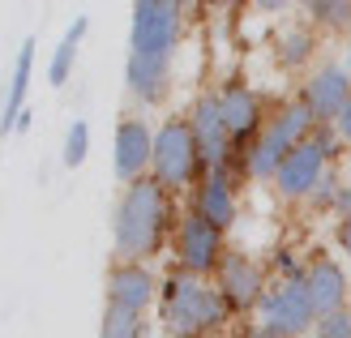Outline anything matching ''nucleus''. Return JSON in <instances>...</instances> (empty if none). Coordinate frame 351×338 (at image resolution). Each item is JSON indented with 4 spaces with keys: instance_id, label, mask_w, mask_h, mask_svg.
Instances as JSON below:
<instances>
[{
    "instance_id": "nucleus-1",
    "label": "nucleus",
    "mask_w": 351,
    "mask_h": 338,
    "mask_svg": "<svg viewBox=\"0 0 351 338\" xmlns=\"http://www.w3.org/2000/svg\"><path fill=\"white\" fill-rule=\"evenodd\" d=\"M184 5L176 0H137L129 13V60L125 86L137 103H159L167 95L171 56L180 47Z\"/></svg>"
},
{
    "instance_id": "nucleus-2",
    "label": "nucleus",
    "mask_w": 351,
    "mask_h": 338,
    "mask_svg": "<svg viewBox=\"0 0 351 338\" xmlns=\"http://www.w3.org/2000/svg\"><path fill=\"white\" fill-rule=\"evenodd\" d=\"M171 231V193L146 176L137 184H125L112 210V248L116 261H146L163 248Z\"/></svg>"
},
{
    "instance_id": "nucleus-3",
    "label": "nucleus",
    "mask_w": 351,
    "mask_h": 338,
    "mask_svg": "<svg viewBox=\"0 0 351 338\" xmlns=\"http://www.w3.org/2000/svg\"><path fill=\"white\" fill-rule=\"evenodd\" d=\"M227 304L215 282L193 274H167L159 287V322L171 338H210L227 326Z\"/></svg>"
},
{
    "instance_id": "nucleus-4",
    "label": "nucleus",
    "mask_w": 351,
    "mask_h": 338,
    "mask_svg": "<svg viewBox=\"0 0 351 338\" xmlns=\"http://www.w3.org/2000/svg\"><path fill=\"white\" fill-rule=\"evenodd\" d=\"M317 129H322V124L313 120V112L304 108L300 99H295V103H283V108L266 120V129L257 133V141L249 146L240 171L253 176V180H274V171L283 167V158H287L295 146H304V141L317 133Z\"/></svg>"
},
{
    "instance_id": "nucleus-5",
    "label": "nucleus",
    "mask_w": 351,
    "mask_h": 338,
    "mask_svg": "<svg viewBox=\"0 0 351 338\" xmlns=\"http://www.w3.org/2000/svg\"><path fill=\"white\" fill-rule=\"evenodd\" d=\"M150 176L167 193L197 189L206 167H202L197 137H193V129H189V116H171V120H163L159 129H154V163H150Z\"/></svg>"
},
{
    "instance_id": "nucleus-6",
    "label": "nucleus",
    "mask_w": 351,
    "mask_h": 338,
    "mask_svg": "<svg viewBox=\"0 0 351 338\" xmlns=\"http://www.w3.org/2000/svg\"><path fill=\"white\" fill-rule=\"evenodd\" d=\"M339 146V137L330 124H322L317 133H313L304 146H295L287 158H283V167L274 171V193L283 202H300V197H313L317 193V184L330 176V154H335Z\"/></svg>"
},
{
    "instance_id": "nucleus-7",
    "label": "nucleus",
    "mask_w": 351,
    "mask_h": 338,
    "mask_svg": "<svg viewBox=\"0 0 351 338\" xmlns=\"http://www.w3.org/2000/svg\"><path fill=\"white\" fill-rule=\"evenodd\" d=\"M171 253H176V270L193 274V278H215L219 265L227 257V244H223V231L210 227L202 215H189L176 223V236H171Z\"/></svg>"
},
{
    "instance_id": "nucleus-8",
    "label": "nucleus",
    "mask_w": 351,
    "mask_h": 338,
    "mask_svg": "<svg viewBox=\"0 0 351 338\" xmlns=\"http://www.w3.org/2000/svg\"><path fill=\"white\" fill-rule=\"evenodd\" d=\"M257 313H261V326H270V330L287 334V338H300L308 330H317V313H313L304 278H278V282H270Z\"/></svg>"
},
{
    "instance_id": "nucleus-9",
    "label": "nucleus",
    "mask_w": 351,
    "mask_h": 338,
    "mask_svg": "<svg viewBox=\"0 0 351 338\" xmlns=\"http://www.w3.org/2000/svg\"><path fill=\"white\" fill-rule=\"evenodd\" d=\"M215 287L223 295L227 313H253L261 309V295H266L270 278H266V265L249 253H236V248H227V257L215 274Z\"/></svg>"
},
{
    "instance_id": "nucleus-10",
    "label": "nucleus",
    "mask_w": 351,
    "mask_h": 338,
    "mask_svg": "<svg viewBox=\"0 0 351 338\" xmlns=\"http://www.w3.org/2000/svg\"><path fill=\"white\" fill-rule=\"evenodd\" d=\"M189 129H193V137H197L206 171H227V167H232L236 150H232V133H227V120H223V108H219V90L193 99Z\"/></svg>"
},
{
    "instance_id": "nucleus-11",
    "label": "nucleus",
    "mask_w": 351,
    "mask_h": 338,
    "mask_svg": "<svg viewBox=\"0 0 351 338\" xmlns=\"http://www.w3.org/2000/svg\"><path fill=\"white\" fill-rule=\"evenodd\" d=\"M154 163V129L142 116H125L112 133V171L120 184H137Z\"/></svg>"
},
{
    "instance_id": "nucleus-12",
    "label": "nucleus",
    "mask_w": 351,
    "mask_h": 338,
    "mask_svg": "<svg viewBox=\"0 0 351 338\" xmlns=\"http://www.w3.org/2000/svg\"><path fill=\"white\" fill-rule=\"evenodd\" d=\"M219 108H223V120H227V133H232V150L249 154V146L257 141V133L266 129V108H261V95L249 90L244 82H227L219 90Z\"/></svg>"
},
{
    "instance_id": "nucleus-13",
    "label": "nucleus",
    "mask_w": 351,
    "mask_h": 338,
    "mask_svg": "<svg viewBox=\"0 0 351 338\" xmlns=\"http://www.w3.org/2000/svg\"><path fill=\"white\" fill-rule=\"evenodd\" d=\"M159 287L163 282L154 278V270L146 261H116L108 270V282H103L108 304L125 309V313H137V317H146L150 304H159Z\"/></svg>"
},
{
    "instance_id": "nucleus-14",
    "label": "nucleus",
    "mask_w": 351,
    "mask_h": 338,
    "mask_svg": "<svg viewBox=\"0 0 351 338\" xmlns=\"http://www.w3.org/2000/svg\"><path fill=\"white\" fill-rule=\"evenodd\" d=\"M347 99H351V77L343 64H317L300 86V103L313 112L317 124H335L339 112L347 108Z\"/></svg>"
},
{
    "instance_id": "nucleus-15",
    "label": "nucleus",
    "mask_w": 351,
    "mask_h": 338,
    "mask_svg": "<svg viewBox=\"0 0 351 338\" xmlns=\"http://www.w3.org/2000/svg\"><path fill=\"white\" fill-rule=\"evenodd\" d=\"M304 287H308V300H313V313L317 322L330 313H343L351 304V282H347V270L335 261V257H313L304 265Z\"/></svg>"
},
{
    "instance_id": "nucleus-16",
    "label": "nucleus",
    "mask_w": 351,
    "mask_h": 338,
    "mask_svg": "<svg viewBox=\"0 0 351 338\" xmlns=\"http://www.w3.org/2000/svg\"><path fill=\"white\" fill-rule=\"evenodd\" d=\"M193 215H202L210 227L227 231L240 215V202H236V184H232V171H206L197 189H193Z\"/></svg>"
},
{
    "instance_id": "nucleus-17",
    "label": "nucleus",
    "mask_w": 351,
    "mask_h": 338,
    "mask_svg": "<svg viewBox=\"0 0 351 338\" xmlns=\"http://www.w3.org/2000/svg\"><path fill=\"white\" fill-rule=\"evenodd\" d=\"M34 34H26L22 47H17V60H13V77H9V90H5V112H0V129L13 133L17 129V116L26 112V95H30V82H34Z\"/></svg>"
},
{
    "instance_id": "nucleus-18",
    "label": "nucleus",
    "mask_w": 351,
    "mask_h": 338,
    "mask_svg": "<svg viewBox=\"0 0 351 338\" xmlns=\"http://www.w3.org/2000/svg\"><path fill=\"white\" fill-rule=\"evenodd\" d=\"M86 34H90V17L77 13L73 22L64 26L60 43H56V51H51V60H47V82H51V86H64L69 77H73V64H77V51H82V39H86Z\"/></svg>"
},
{
    "instance_id": "nucleus-19",
    "label": "nucleus",
    "mask_w": 351,
    "mask_h": 338,
    "mask_svg": "<svg viewBox=\"0 0 351 338\" xmlns=\"http://www.w3.org/2000/svg\"><path fill=\"white\" fill-rule=\"evenodd\" d=\"M274 51H278V64L283 69H304L313 60V51H317V34H313L308 26H287L283 34H278Z\"/></svg>"
},
{
    "instance_id": "nucleus-20",
    "label": "nucleus",
    "mask_w": 351,
    "mask_h": 338,
    "mask_svg": "<svg viewBox=\"0 0 351 338\" xmlns=\"http://www.w3.org/2000/svg\"><path fill=\"white\" fill-rule=\"evenodd\" d=\"M146 317L125 313V309H103V322H99V338H146Z\"/></svg>"
},
{
    "instance_id": "nucleus-21",
    "label": "nucleus",
    "mask_w": 351,
    "mask_h": 338,
    "mask_svg": "<svg viewBox=\"0 0 351 338\" xmlns=\"http://www.w3.org/2000/svg\"><path fill=\"white\" fill-rule=\"evenodd\" d=\"M86 154H90V124H86V120H69L64 146H60V163L64 167H82Z\"/></svg>"
},
{
    "instance_id": "nucleus-22",
    "label": "nucleus",
    "mask_w": 351,
    "mask_h": 338,
    "mask_svg": "<svg viewBox=\"0 0 351 338\" xmlns=\"http://www.w3.org/2000/svg\"><path fill=\"white\" fill-rule=\"evenodd\" d=\"M308 17L326 30H343V26H351V0H313Z\"/></svg>"
},
{
    "instance_id": "nucleus-23",
    "label": "nucleus",
    "mask_w": 351,
    "mask_h": 338,
    "mask_svg": "<svg viewBox=\"0 0 351 338\" xmlns=\"http://www.w3.org/2000/svg\"><path fill=\"white\" fill-rule=\"evenodd\" d=\"M317 338H351V309L322 317V322H317Z\"/></svg>"
},
{
    "instance_id": "nucleus-24",
    "label": "nucleus",
    "mask_w": 351,
    "mask_h": 338,
    "mask_svg": "<svg viewBox=\"0 0 351 338\" xmlns=\"http://www.w3.org/2000/svg\"><path fill=\"white\" fill-rule=\"evenodd\" d=\"M330 129H335V137L343 141V146H351V99H347V108L339 112V120L330 124Z\"/></svg>"
},
{
    "instance_id": "nucleus-25",
    "label": "nucleus",
    "mask_w": 351,
    "mask_h": 338,
    "mask_svg": "<svg viewBox=\"0 0 351 338\" xmlns=\"http://www.w3.org/2000/svg\"><path fill=\"white\" fill-rule=\"evenodd\" d=\"M335 236H339V248L351 257V215H343L339 219V227H335Z\"/></svg>"
},
{
    "instance_id": "nucleus-26",
    "label": "nucleus",
    "mask_w": 351,
    "mask_h": 338,
    "mask_svg": "<svg viewBox=\"0 0 351 338\" xmlns=\"http://www.w3.org/2000/svg\"><path fill=\"white\" fill-rule=\"evenodd\" d=\"M244 338H287V334H278V330H270V326H261V322H257V326H253L249 334H244Z\"/></svg>"
},
{
    "instance_id": "nucleus-27",
    "label": "nucleus",
    "mask_w": 351,
    "mask_h": 338,
    "mask_svg": "<svg viewBox=\"0 0 351 338\" xmlns=\"http://www.w3.org/2000/svg\"><path fill=\"white\" fill-rule=\"evenodd\" d=\"M339 64H343V69H347V77H351V47H347V56H343V60H339Z\"/></svg>"
},
{
    "instance_id": "nucleus-28",
    "label": "nucleus",
    "mask_w": 351,
    "mask_h": 338,
    "mask_svg": "<svg viewBox=\"0 0 351 338\" xmlns=\"http://www.w3.org/2000/svg\"><path fill=\"white\" fill-rule=\"evenodd\" d=\"M347 309H351V304H347Z\"/></svg>"
}]
</instances>
